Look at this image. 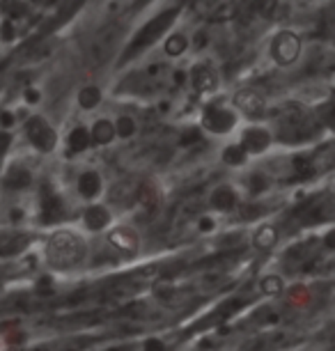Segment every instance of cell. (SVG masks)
<instances>
[{"label": "cell", "mask_w": 335, "mask_h": 351, "mask_svg": "<svg viewBox=\"0 0 335 351\" xmlns=\"http://www.w3.org/2000/svg\"><path fill=\"white\" fill-rule=\"evenodd\" d=\"M42 260L55 274L81 271L90 260V237L78 225H60L44 237Z\"/></svg>", "instance_id": "cell-1"}, {"label": "cell", "mask_w": 335, "mask_h": 351, "mask_svg": "<svg viewBox=\"0 0 335 351\" xmlns=\"http://www.w3.org/2000/svg\"><path fill=\"white\" fill-rule=\"evenodd\" d=\"M241 124L239 112L232 108V104L225 99H207L200 106L198 112V129L202 136L209 138H229L236 134Z\"/></svg>", "instance_id": "cell-2"}, {"label": "cell", "mask_w": 335, "mask_h": 351, "mask_svg": "<svg viewBox=\"0 0 335 351\" xmlns=\"http://www.w3.org/2000/svg\"><path fill=\"white\" fill-rule=\"evenodd\" d=\"M306 39L299 30L280 28L266 42V58L275 69H294L303 60Z\"/></svg>", "instance_id": "cell-3"}, {"label": "cell", "mask_w": 335, "mask_h": 351, "mask_svg": "<svg viewBox=\"0 0 335 351\" xmlns=\"http://www.w3.org/2000/svg\"><path fill=\"white\" fill-rule=\"evenodd\" d=\"M184 85H186L198 99H202V101L219 97L223 88L221 67L212 58H195V60L184 69Z\"/></svg>", "instance_id": "cell-4"}, {"label": "cell", "mask_w": 335, "mask_h": 351, "mask_svg": "<svg viewBox=\"0 0 335 351\" xmlns=\"http://www.w3.org/2000/svg\"><path fill=\"white\" fill-rule=\"evenodd\" d=\"M101 241L117 260H134L142 250V237L136 225L127 221H115L101 232Z\"/></svg>", "instance_id": "cell-5"}, {"label": "cell", "mask_w": 335, "mask_h": 351, "mask_svg": "<svg viewBox=\"0 0 335 351\" xmlns=\"http://www.w3.org/2000/svg\"><path fill=\"white\" fill-rule=\"evenodd\" d=\"M227 101L239 112L241 122H264L271 110V99L258 85H241L232 92Z\"/></svg>", "instance_id": "cell-6"}, {"label": "cell", "mask_w": 335, "mask_h": 351, "mask_svg": "<svg viewBox=\"0 0 335 351\" xmlns=\"http://www.w3.org/2000/svg\"><path fill=\"white\" fill-rule=\"evenodd\" d=\"M234 141L239 143V147L246 152L248 158H260L273 149L275 131L266 120L264 122H241L234 134Z\"/></svg>", "instance_id": "cell-7"}, {"label": "cell", "mask_w": 335, "mask_h": 351, "mask_svg": "<svg viewBox=\"0 0 335 351\" xmlns=\"http://www.w3.org/2000/svg\"><path fill=\"white\" fill-rule=\"evenodd\" d=\"M23 136L28 145L39 154H53L60 147V131L42 112H32L23 122Z\"/></svg>", "instance_id": "cell-8"}, {"label": "cell", "mask_w": 335, "mask_h": 351, "mask_svg": "<svg viewBox=\"0 0 335 351\" xmlns=\"http://www.w3.org/2000/svg\"><path fill=\"white\" fill-rule=\"evenodd\" d=\"M113 223H115V214H113V209H110V204H106L103 200L85 202L81 216H78V228L88 237L101 234V232L110 228Z\"/></svg>", "instance_id": "cell-9"}, {"label": "cell", "mask_w": 335, "mask_h": 351, "mask_svg": "<svg viewBox=\"0 0 335 351\" xmlns=\"http://www.w3.org/2000/svg\"><path fill=\"white\" fill-rule=\"evenodd\" d=\"M280 239H282V232L273 221L255 223L251 228V234H248V243H251V248L255 250V253H262V255L273 253V250L280 246Z\"/></svg>", "instance_id": "cell-10"}, {"label": "cell", "mask_w": 335, "mask_h": 351, "mask_svg": "<svg viewBox=\"0 0 335 351\" xmlns=\"http://www.w3.org/2000/svg\"><path fill=\"white\" fill-rule=\"evenodd\" d=\"M193 49V35L186 30L173 28L161 37V56L170 62H179Z\"/></svg>", "instance_id": "cell-11"}, {"label": "cell", "mask_w": 335, "mask_h": 351, "mask_svg": "<svg viewBox=\"0 0 335 351\" xmlns=\"http://www.w3.org/2000/svg\"><path fill=\"white\" fill-rule=\"evenodd\" d=\"M241 202H244V193H241L232 182H221L219 186L212 189V193L207 197L209 209L219 211V214H229V211H234Z\"/></svg>", "instance_id": "cell-12"}, {"label": "cell", "mask_w": 335, "mask_h": 351, "mask_svg": "<svg viewBox=\"0 0 335 351\" xmlns=\"http://www.w3.org/2000/svg\"><path fill=\"white\" fill-rule=\"evenodd\" d=\"M103 191H106V182H103V175L99 170L97 168L81 170V175H78V180H76V193L83 200V204L101 200Z\"/></svg>", "instance_id": "cell-13"}, {"label": "cell", "mask_w": 335, "mask_h": 351, "mask_svg": "<svg viewBox=\"0 0 335 351\" xmlns=\"http://www.w3.org/2000/svg\"><path fill=\"white\" fill-rule=\"evenodd\" d=\"M90 134V145L97 149H106L110 145H115V129H113V117L110 115H99L88 124Z\"/></svg>", "instance_id": "cell-14"}, {"label": "cell", "mask_w": 335, "mask_h": 351, "mask_svg": "<svg viewBox=\"0 0 335 351\" xmlns=\"http://www.w3.org/2000/svg\"><path fill=\"white\" fill-rule=\"evenodd\" d=\"M103 101H106V92H103L99 83H85L76 90V106L85 115L97 112L103 106Z\"/></svg>", "instance_id": "cell-15"}, {"label": "cell", "mask_w": 335, "mask_h": 351, "mask_svg": "<svg viewBox=\"0 0 335 351\" xmlns=\"http://www.w3.org/2000/svg\"><path fill=\"white\" fill-rule=\"evenodd\" d=\"M255 287L262 296H266V299H278V296L287 294V289H290V282H287V278L280 274V271H262L258 276V282H255Z\"/></svg>", "instance_id": "cell-16"}, {"label": "cell", "mask_w": 335, "mask_h": 351, "mask_svg": "<svg viewBox=\"0 0 335 351\" xmlns=\"http://www.w3.org/2000/svg\"><path fill=\"white\" fill-rule=\"evenodd\" d=\"M113 129H115V141L117 143H129V141H134V138L140 136L142 124L134 112L120 110L113 115Z\"/></svg>", "instance_id": "cell-17"}, {"label": "cell", "mask_w": 335, "mask_h": 351, "mask_svg": "<svg viewBox=\"0 0 335 351\" xmlns=\"http://www.w3.org/2000/svg\"><path fill=\"white\" fill-rule=\"evenodd\" d=\"M64 145H67V149L71 154H83V152H88L92 147L88 124H76V127H71L67 138H64Z\"/></svg>", "instance_id": "cell-18"}, {"label": "cell", "mask_w": 335, "mask_h": 351, "mask_svg": "<svg viewBox=\"0 0 335 351\" xmlns=\"http://www.w3.org/2000/svg\"><path fill=\"white\" fill-rule=\"evenodd\" d=\"M221 161L225 163L227 168H244L251 158H248L246 152L239 147V143L229 141V143H225V147L221 149Z\"/></svg>", "instance_id": "cell-19"}, {"label": "cell", "mask_w": 335, "mask_h": 351, "mask_svg": "<svg viewBox=\"0 0 335 351\" xmlns=\"http://www.w3.org/2000/svg\"><path fill=\"white\" fill-rule=\"evenodd\" d=\"M30 184V170L23 168V165H10L8 175H5V186L8 189H23Z\"/></svg>", "instance_id": "cell-20"}, {"label": "cell", "mask_w": 335, "mask_h": 351, "mask_svg": "<svg viewBox=\"0 0 335 351\" xmlns=\"http://www.w3.org/2000/svg\"><path fill=\"white\" fill-rule=\"evenodd\" d=\"M23 104H25V106H37V104H42V90L35 88V85H28V88L23 90Z\"/></svg>", "instance_id": "cell-21"}, {"label": "cell", "mask_w": 335, "mask_h": 351, "mask_svg": "<svg viewBox=\"0 0 335 351\" xmlns=\"http://www.w3.org/2000/svg\"><path fill=\"white\" fill-rule=\"evenodd\" d=\"M308 5H312V8H324V5H328L331 0H306Z\"/></svg>", "instance_id": "cell-22"}]
</instances>
